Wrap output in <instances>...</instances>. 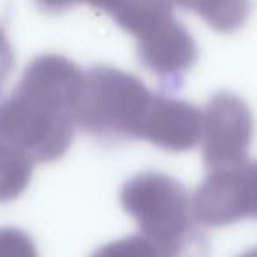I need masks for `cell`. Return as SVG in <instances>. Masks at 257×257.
<instances>
[{
    "label": "cell",
    "instance_id": "5b68a950",
    "mask_svg": "<svg viewBox=\"0 0 257 257\" xmlns=\"http://www.w3.org/2000/svg\"><path fill=\"white\" fill-rule=\"evenodd\" d=\"M194 218L203 227L257 220V161L208 171L192 194Z\"/></svg>",
    "mask_w": 257,
    "mask_h": 257
},
{
    "label": "cell",
    "instance_id": "3957f363",
    "mask_svg": "<svg viewBox=\"0 0 257 257\" xmlns=\"http://www.w3.org/2000/svg\"><path fill=\"white\" fill-rule=\"evenodd\" d=\"M155 95L131 72L93 65L85 71L76 123L102 143L141 140Z\"/></svg>",
    "mask_w": 257,
    "mask_h": 257
},
{
    "label": "cell",
    "instance_id": "4fadbf2b",
    "mask_svg": "<svg viewBox=\"0 0 257 257\" xmlns=\"http://www.w3.org/2000/svg\"><path fill=\"white\" fill-rule=\"evenodd\" d=\"M34 2H36L41 11L51 13V15L64 13L78 4H88V0H34Z\"/></svg>",
    "mask_w": 257,
    "mask_h": 257
},
{
    "label": "cell",
    "instance_id": "9a60e30c",
    "mask_svg": "<svg viewBox=\"0 0 257 257\" xmlns=\"http://www.w3.org/2000/svg\"><path fill=\"white\" fill-rule=\"evenodd\" d=\"M194 0H171V4L175 8H183V9H189L190 11V6H192Z\"/></svg>",
    "mask_w": 257,
    "mask_h": 257
},
{
    "label": "cell",
    "instance_id": "7c38bea8",
    "mask_svg": "<svg viewBox=\"0 0 257 257\" xmlns=\"http://www.w3.org/2000/svg\"><path fill=\"white\" fill-rule=\"evenodd\" d=\"M13 69H15V51H13V46L4 29L0 27V90L11 76Z\"/></svg>",
    "mask_w": 257,
    "mask_h": 257
},
{
    "label": "cell",
    "instance_id": "8fae6325",
    "mask_svg": "<svg viewBox=\"0 0 257 257\" xmlns=\"http://www.w3.org/2000/svg\"><path fill=\"white\" fill-rule=\"evenodd\" d=\"M0 257H39L32 236L20 227H0Z\"/></svg>",
    "mask_w": 257,
    "mask_h": 257
},
{
    "label": "cell",
    "instance_id": "52a82bcc",
    "mask_svg": "<svg viewBox=\"0 0 257 257\" xmlns=\"http://www.w3.org/2000/svg\"><path fill=\"white\" fill-rule=\"evenodd\" d=\"M203 111L189 100L157 93L141 140L166 152H189L201 143Z\"/></svg>",
    "mask_w": 257,
    "mask_h": 257
},
{
    "label": "cell",
    "instance_id": "9c48e42d",
    "mask_svg": "<svg viewBox=\"0 0 257 257\" xmlns=\"http://www.w3.org/2000/svg\"><path fill=\"white\" fill-rule=\"evenodd\" d=\"M34 164L25 157L0 150V203L20 197L32 178Z\"/></svg>",
    "mask_w": 257,
    "mask_h": 257
},
{
    "label": "cell",
    "instance_id": "277c9868",
    "mask_svg": "<svg viewBox=\"0 0 257 257\" xmlns=\"http://www.w3.org/2000/svg\"><path fill=\"white\" fill-rule=\"evenodd\" d=\"M173 8L171 2H161L127 29L138 43L141 65L159 76L162 92L178 90L199 57L192 34L175 18Z\"/></svg>",
    "mask_w": 257,
    "mask_h": 257
},
{
    "label": "cell",
    "instance_id": "7a4b0ae2",
    "mask_svg": "<svg viewBox=\"0 0 257 257\" xmlns=\"http://www.w3.org/2000/svg\"><path fill=\"white\" fill-rule=\"evenodd\" d=\"M120 204L166 257L210 255V241L192 213V196L173 176L159 171L133 176L121 187Z\"/></svg>",
    "mask_w": 257,
    "mask_h": 257
},
{
    "label": "cell",
    "instance_id": "ba28073f",
    "mask_svg": "<svg viewBox=\"0 0 257 257\" xmlns=\"http://www.w3.org/2000/svg\"><path fill=\"white\" fill-rule=\"evenodd\" d=\"M190 11L201 16L215 32L232 34L246 23L252 0H194Z\"/></svg>",
    "mask_w": 257,
    "mask_h": 257
},
{
    "label": "cell",
    "instance_id": "5bb4252c",
    "mask_svg": "<svg viewBox=\"0 0 257 257\" xmlns=\"http://www.w3.org/2000/svg\"><path fill=\"white\" fill-rule=\"evenodd\" d=\"M136 0H88V6L99 9V11H104L113 18L116 13H120L123 8H127L128 4H133Z\"/></svg>",
    "mask_w": 257,
    "mask_h": 257
},
{
    "label": "cell",
    "instance_id": "30bf717a",
    "mask_svg": "<svg viewBox=\"0 0 257 257\" xmlns=\"http://www.w3.org/2000/svg\"><path fill=\"white\" fill-rule=\"evenodd\" d=\"M90 257H166L154 241L145 234H131L114 239L100 248H97Z\"/></svg>",
    "mask_w": 257,
    "mask_h": 257
},
{
    "label": "cell",
    "instance_id": "2e32d148",
    "mask_svg": "<svg viewBox=\"0 0 257 257\" xmlns=\"http://www.w3.org/2000/svg\"><path fill=\"white\" fill-rule=\"evenodd\" d=\"M238 257H257V246H253V248L245 250V252H243V253H239Z\"/></svg>",
    "mask_w": 257,
    "mask_h": 257
},
{
    "label": "cell",
    "instance_id": "6da1fadb",
    "mask_svg": "<svg viewBox=\"0 0 257 257\" xmlns=\"http://www.w3.org/2000/svg\"><path fill=\"white\" fill-rule=\"evenodd\" d=\"M85 71L64 55L43 53L0 99V150L34 166L58 161L74 141Z\"/></svg>",
    "mask_w": 257,
    "mask_h": 257
},
{
    "label": "cell",
    "instance_id": "8992f818",
    "mask_svg": "<svg viewBox=\"0 0 257 257\" xmlns=\"http://www.w3.org/2000/svg\"><path fill=\"white\" fill-rule=\"evenodd\" d=\"M253 140V114L239 95L217 92L203 111L201 154L208 171L241 164Z\"/></svg>",
    "mask_w": 257,
    "mask_h": 257
}]
</instances>
